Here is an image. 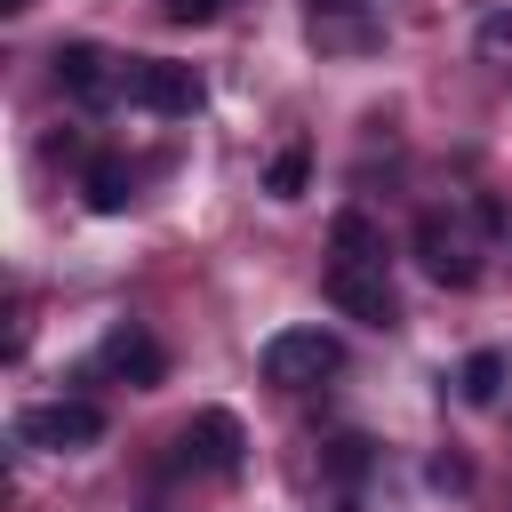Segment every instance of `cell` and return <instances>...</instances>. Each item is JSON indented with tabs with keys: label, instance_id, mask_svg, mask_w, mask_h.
I'll use <instances>...</instances> for the list:
<instances>
[{
	"label": "cell",
	"instance_id": "cell-1",
	"mask_svg": "<svg viewBox=\"0 0 512 512\" xmlns=\"http://www.w3.org/2000/svg\"><path fill=\"white\" fill-rule=\"evenodd\" d=\"M120 96H128L136 112L192 120V112H200V72H192V64H160V56H144V64L120 72Z\"/></svg>",
	"mask_w": 512,
	"mask_h": 512
},
{
	"label": "cell",
	"instance_id": "cell-2",
	"mask_svg": "<svg viewBox=\"0 0 512 512\" xmlns=\"http://www.w3.org/2000/svg\"><path fill=\"white\" fill-rule=\"evenodd\" d=\"M344 368V344L328 336V328H280L272 344H264V384H320V376H336Z\"/></svg>",
	"mask_w": 512,
	"mask_h": 512
},
{
	"label": "cell",
	"instance_id": "cell-3",
	"mask_svg": "<svg viewBox=\"0 0 512 512\" xmlns=\"http://www.w3.org/2000/svg\"><path fill=\"white\" fill-rule=\"evenodd\" d=\"M416 256H424V272H432L440 288H472V280H480V256H472L464 224H456V216H440V208H424V216H416Z\"/></svg>",
	"mask_w": 512,
	"mask_h": 512
},
{
	"label": "cell",
	"instance_id": "cell-4",
	"mask_svg": "<svg viewBox=\"0 0 512 512\" xmlns=\"http://www.w3.org/2000/svg\"><path fill=\"white\" fill-rule=\"evenodd\" d=\"M16 440H32V448H96V440H104V408H96V400L24 408V416H16Z\"/></svg>",
	"mask_w": 512,
	"mask_h": 512
},
{
	"label": "cell",
	"instance_id": "cell-5",
	"mask_svg": "<svg viewBox=\"0 0 512 512\" xmlns=\"http://www.w3.org/2000/svg\"><path fill=\"white\" fill-rule=\"evenodd\" d=\"M328 296H336L352 320H368V328H392V320H400V296H392L384 264H328Z\"/></svg>",
	"mask_w": 512,
	"mask_h": 512
},
{
	"label": "cell",
	"instance_id": "cell-6",
	"mask_svg": "<svg viewBox=\"0 0 512 512\" xmlns=\"http://www.w3.org/2000/svg\"><path fill=\"white\" fill-rule=\"evenodd\" d=\"M240 448H248V432H240L232 408H200V416L184 424V456L208 464V472H240Z\"/></svg>",
	"mask_w": 512,
	"mask_h": 512
},
{
	"label": "cell",
	"instance_id": "cell-7",
	"mask_svg": "<svg viewBox=\"0 0 512 512\" xmlns=\"http://www.w3.org/2000/svg\"><path fill=\"white\" fill-rule=\"evenodd\" d=\"M56 80H64L80 104H104V96L120 88V80H112V56H104L96 40H64V48H56Z\"/></svg>",
	"mask_w": 512,
	"mask_h": 512
},
{
	"label": "cell",
	"instance_id": "cell-8",
	"mask_svg": "<svg viewBox=\"0 0 512 512\" xmlns=\"http://www.w3.org/2000/svg\"><path fill=\"white\" fill-rule=\"evenodd\" d=\"M104 368H112V376H128V384H144V392H152V384H160V376H168V352H160V344H152V336H144V328H112V336H104Z\"/></svg>",
	"mask_w": 512,
	"mask_h": 512
},
{
	"label": "cell",
	"instance_id": "cell-9",
	"mask_svg": "<svg viewBox=\"0 0 512 512\" xmlns=\"http://www.w3.org/2000/svg\"><path fill=\"white\" fill-rule=\"evenodd\" d=\"M312 40H320V48H368V40H376L368 0H312Z\"/></svg>",
	"mask_w": 512,
	"mask_h": 512
},
{
	"label": "cell",
	"instance_id": "cell-10",
	"mask_svg": "<svg viewBox=\"0 0 512 512\" xmlns=\"http://www.w3.org/2000/svg\"><path fill=\"white\" fill-rule=\"evenodd\" d=\"M80 192H88V208H96V216H120V208L136 200V168H128V160H88Z\"/></svg>",
	"mask_w": 512,
	"mask_h": 512
},
{
	"label": "cell",
	"instance_id": "cell-11",
	"mask_svg": "<svg viewBox=\"0 0 512 512\" xmlns=\"http://www.w3.org/2000/svg\"><path fill=\"white\" fill-rule=\"evenodd\" d=\"M328 248H336V264H384V232H376L360 208H344V216L328 224Z\"/></svg>",
	"mask_w": 512,
	"mask_h": 512
},
{
	"label": "cell",
	"instance_id": "cell-12",
	"mask_svg": "<svg viewBox=\"0 0 512 512\" xmlns=\"http://www.w3.org/2000/svg\"><path fill=\"white\" fill-rule=\"evenodd\" d=\"M456 392H464L472 408H488V400L504 392V352H472V360L456 368Z\"/></svg>",
	"mask_w": 512,
	"mask_h": 512
},
{
	"label": "cell",
	"instance_id": "cell-13",
	"mask_svg": "<svg viewBox=\"0 0 512 512\" xmlns=\"http://www.w3.org/2000/svg\"><path fill=\"white\" fill-rule=\"evenodd\" d=\"M304 184H312V152H304V144H288V152L264 168V192H272V200H304Z\"/></svg>",
	"mask_w": 512,
	"mask_h": 512
},
{
	"label": "cell",
	"instance_id": "cell-14",
	"mask_svg": "<svg viewBox=\"0 0 512 512\" xmlns=\"http://www.w3.org/2000/svg\"><path fill=\"white\" fill-rule=\"evenodd\" d=\"M232 0H168V24H216Z\"/></svg>",
	"mask_w": 512,
	"mask_h": 512
},
{
	"label": "cell",
	"instance_id": "cell-15",
	"mask_svg": "<svg viewBox=\"0 0 512 512\" xmlns=\"http://www.w3.org/2000/svg\"><path fill=\"white\" fill-rule=\"evenodd\" d=\"M328 464H336L344 480H360V472H368V440H336V448H328Z\"/></svg>",
	"mask_w": 512,
	"mask_h": 512
},
{
	"label": "cell",
	"instance_id": "cell-16",
	"mask_svg": "<svg viewBox=\"0 0 512 512\" xmlns=\"http://www.w3.org/2000/svg\"><path fill=\"white\" fill-rule=\"evenodd\" d=\"M480 48H512V8H496V16H480Z\"/></svg>",
	"mask_w": 512,
	"mask_h": 512
},
{
	"label": "cell",
	"instance_id": "cell-17",
	"mask_svg": "<svg viewBox=\"0 0 512 512\" xmlns=\"http://www.w3.org/2000/svg\"><path fill=\"white\" fill-rule=\"evenodd\" d=\"M0 8H8V16H16V8H32V0H0Z\"/></svg>",
	"mask_w": 512,
	"mask_h": 512
}]
</instances>
